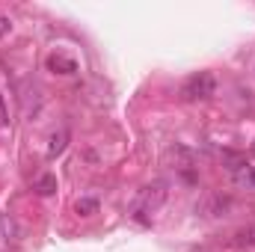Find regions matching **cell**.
Returning a JSON list of instances; mask_svg holds the SVG:
<instances>
[{
	"label": "cell",
	"instance_id": "obj_1",
	"mask_svg": "<svg viewBox=\"0 0 255 252\" xmlns=\"http://www.w3.org/2000/svg\"><path fill=\"white\" fill-rule=\"evenodd\" d=\"M163 202H166V184L163 181H154V184H148V187L139 193V199L133 205V217L139 223H148V214H154Z\"/></svg>",
	"mask_w": 255,
	"mask_h": 252
},
{
	"label": "cell",
	"instance_id": "obj_8",
	"mask_svg": "<svg viewBox=\"0 0 255 252\" xmlns=\"http://www.w3.org/2000/svg\"><path fill=\"white\" fill-rule=\"evenodd\" d=\"M9 30H12V21H9V18H3V15H0V36H6V33H9Z\"/></svg>",
	"mask_w": 255,
	"mask_h": 252
},
{
	"label": "cell",
	"instance_id": "obj_2",
	"mask_svg": "<svg viewBox=\"0 0 255 252\" xmlns=\"http://www.w3.org/2000/svg\"><path fill=\"white\" fill-rule=\"evenodd\" d=\"M214 89H217L214 74L199 71V74H193L190 80L181 86V98H184V101H202V98H211V95H214Z\"/></svg>",
	"mask_w": 255,
	"mask_h": 252
},
{
	"label": "cell",
	"instance_id": "obj_11",
	"mask_svg": "<svg viewBox=\"0 0 255 252\" xmlns=\"http://www.w3.org/2000/svg\"><path fill=\"white\" fill-rule=\"evenodd\" d=\"M253 151H255V145H253Z\"/></svg>",
	"mask_w": 255,
	"mask_h": 252
},
{
	"label": "cell",
	"instance_id": "obj_5",
	"mask_svg": "<svg viewBox=\"0 0 255 252\" xmlns=\"http://www.w3.org/2000/svg\"><path fill=\"white\" fill-rule=\"evenodd\" d=\"M33 190H36L39 196H51V193H57V178H54V175H39V178L33 181Z\"/></svg>",
	"mask_w": 255,
	"mask_h": 252
},
{
	"label": "cell",
	"instance_id": "obj_6",
	"mask_svg": "<svg viewBox=\"0 0 255 252\" xmlns=\"http://www.w3.org/2000/svg\"><path fill=\"white\" fill-rule=\"evenodd\" d=\"M235 247H255V226H247V229H241L238 235H235V241H232Z\"/></svg>",
	"mask_w": 255,
	"mask_h": 252
},
{
	"label": "cell",
	"instance_id": "obj_10",
	"mask_svg": "<svg viewBox=\"0 0 255 252\" xmlns=\"http://www.w3.org/2000/svg\"><path fill=\"white\" fill-rule=\"evenodd\" d=\"M247 184H250V187H255V166H250V169H247Z\"/></svg>",
	"mask_w": 255,
	"mask_h": 252
},
{
	"label": "cell",
	"instance_id": "obj_3",
	"mask_svg": "<svg viewBox=\"0 0 255 252\" xmlns=\"http://www.w3.org/2000/svg\"><path fill=\"white\" fill-rule=\"evenodd\" d=\"M48 68H51L54 74H74V71H77V60L68 57V54H51V57H48Z\"/></svg>",
	"mask_w": 255,
	"mask_h": 252
},
{
	"label": "cell",
	"instance_id": "obj_7",
	"mask_svg": "<svg viewBox=\"0 0 255 252\" xmlns=\"http://www.w3.org/2000/svg\"><path fill=\"white\" fill-rule=\"evenodd\" d=\"M95 211H98V202H95V199H80V202H77V214L89 217V214H95Z\"/></svg>",
	"mask_w": 255,
	"mask_h": 252
},
{
	"label": "cell",
	"instance_id": "obj_4",
	"mask_svg": "<svg viewBox=\"0 0 255 252\" xmlns=\"http://www.w3.org/2000/svg\"><path fill=\"white\" fill-rule=\"evenodd\" d=\"M68 139H71L68 127H60V130H54V133H51V139H48V157H51V160L63 154L65 145H68Z\"/></svg>",
	"mask_w": 255,
	"mask_h": 252
},
{
	"label": "cell",
	"instance_id": "obj_9",
	"mask_svg": "<svg viewBox=\"0 0 255 252\" xmlns=\"http://www.w3.org/2000/svg\"><path fill=\"white\" fill-rule=\"evenodd\" d=\"M9 125V116H6V107H3V98H0V127Z\"/></svg>",
	"mask_w": 255,
	"mask_h": 252
}]
</instances>
